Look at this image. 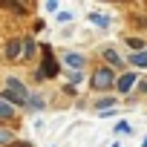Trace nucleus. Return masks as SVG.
Returning a JSON list of instances; mask_svg holds the SVG:
<instances>
[{
  "mask_svg": "<svg viewBox=\"0 0 147 147\" xmlns=\"http://www.w3.org/2000/svg\"><path fill=\"white\" fill-rule=\"evenodd\" d=\"M113 84H115L113 66H98V69L92 72V87H95V90H110Z\"/></svg>",
  "mask_w": 147,
  "mask_h": 147,
  "instance_id": "2",
  "label": "nucleus"
},
{
  "mask_svg": "<svg viewBox=\"0 0 147 147\" xmlns=\"http://www.w3.org/2000/svg\"><path fill=\"white\" fill-rule=\"evenodd\" d=\"M3 98H6L9 104H26V101H29V90L23 87V81H18V78H6Z\"/></svg>",
  "mask_w": 147,
  "mask_h": 147,
  "instance_id": "1",
  "label": "nucleus"
},
{
  "mask_svg": "<svg viewBox=\"0 0 147 147\" xmlns=\"http://www.w3.org/2000/svg\"><path fill=\"white\" fill-rule=\"evenodd\" d=\"M55 75H58V61L52 58L49 49H43V66L38 72V78H55Z\"/></svg>",
  "mask_w": 147,
  "mask_h": 147,
  "instance_id": "3",
  "label": "nucleus"
},
{
  "mask_svg": "<svg viewBox=\"0 0 147 147\" xmlns=\"http://www.w3.org/2000/svg\"><path fill=\"white\" fill-rule=\"evenodd\" d=\"M12 141H15L12 130H6V127H0V144H12Z\"/></svg>",
  "mask_w": 147,
  "mask_h": 147,
  "instance_id": "12",
  "label": "nucleus"
},
{
  "mask_svg": "<svg viewBox=\"0 0 147 147\" xmlns=\"http://www.w3.org/2000/svg\"><path fill=\"white\" fill-rule=\"evenodd\" d=\"M141 147H147V138H144V141H141Z\"/></svg>",
  "mask_w": 147,
  "mask_h": 147,
  "instance_id": "20",
  "label": "nucleus"
},
{
  "mask_svg": "<svg viewBox=\"0 0 147 147\" xmlns=\"http://www.w3.org/2000/svg\"><path fill=\"white\" fill-rule=\"evenodd\" d=\"M6 58H9V61H18V58H23V40L12 38V40L6 43Z\"/></svg>",
  "mask_w": 147,
  "mask_h": 147,
  "instance_id": "5",
  "label": "nucleus"
},
{
  "mask_svg": "<svg viewBox=\"0 0 147 147\" xmlns=\"http://www.w3.org/2000/svg\"><path fill=\"white\" fill-rule=\"evenodd\" d=\"M69 20H72V12H66V9L58 12V23H69Z\"/></svg>",
  "mask_w": 147,
  "mask_h": 147,
  "instance_id": "16",
  "label": "nucleus"
},
{
  "mask_svg": "<svg viewBox=\"0 0 147 147\" xmlns=\"http://www.w3.org/2000/svg\"><path fill=\"white\" fill-rule=\"evenodd\" d=\"M0 6H6V9H12V12H18V15H26V6H20L18 0H0Z\"/></svg>",
  "mask_w": 147,
  "mask_h": 147,
  "instance_id": "9",
  "label": "nucleus"
},
{
  "mask_svg": "<svg viewBox=\"0 0 147 147\" xmlns=\"http://www.w3.org/2000/svg\"><path fill=\"white\" fill-rule=\"evenodd\" d=\"M130 61H133V66H138V69H147V49H138V52H133V55H130Z\"/></svg>",
  "mask_w": 147,
  "mask_h": 147,
  "instance_id": "7",
  "label": "nucleus"
},
{
  "mask_svg": "<svg viewBox=\"0 0 147 147\" xmlns=\"http://www.w3.org/2000/svg\"><path fill=\"white\" fill-rule=\"evenodd\" d=\"M136 81H138L136 72H124L121 78H115V90H118V92H130V90L136 87Z\"/></svg>",
  "mask_w": 147,
  "mask_h": 147,
  "instance_id": "4",
  "label": "nucleus"
},
{
  "mask_svg": "<svg viewBox=\"0 0 147 147\" xmlns=\"http://www.w3.org/2000/svg\"><path fill=\"white\" fill-rule=\"evenodd\" d=\"M104 58H107L110 66H118V63H121V58L115 55V49H104Z\"/></svg>",
  "mask_w": 147,
  "mask_h": 147,
  "instance_id": "10",
  "label": "nucleus"
},
{
  "mask_svg": "<svg viewBox=\"0 0 147 147\" xmlns=\"http://www.w3.org/2000/svg\"><path fill=\"white\" fill-rule=\"evenodd\" d=\"M113 104H115V98H101V101L95 104V110H98V113H107V110H113Z\"/></svg>",
  "mask_w": 147,
  "mask_h": 147,
  "instance_id": "11",
  "label": "nucleus"
},
{
  "mask_svg": "<svg viewBox=\"0 0 147 147\" xmlns=\"http://www.w3.org/2000/svg\"><path fill=\"white\" fill-rule=\"evenodd\" d=\"M90 20H92V23H98V26H107V23H110V20H107V18H101V15H90Z\"/></svg>",
  "mask_w": 147,
  "mask_h": 147,
  "instance_id": "18",
  "label": "nucleus"
},
{
  "mask_svg": "<svg viewBox=\"0 0 147 147\" xmlns=\"http://www.w3.org/2000/svg\"><path fill=\"white\" fill-rule=\"evenodd\" d=\"M46 12H58V3H55V0H46Z\"/></svg>",
  "mask_w": 147,
  "mask_h": 147,
  "instance_id": "19",
  "label": "nucleus"
},
{
  "mask_svg": "<svg viewBox=\"0 0 147 147\" xmlns=\"http://www.w3.org/2000/svg\"><path fill=\"white\" fill-rule=\"evenodd\" d=\"M63 63H66V66H72V69H81L87 61H84V55H81V52H66V55H63Z\"/></svg>",
  "mask_w": 147,
  "mask_h": 147,
  "instance_id": "6",
  "label": "nucleus"
},
{
  "mask_svg": "<svg viewBox=\"0 0 147 147\" xmlns=\"http://www.w3.org/2000/svg\"><path fill=\"white\" fill-rule=\"evenodd\" d=\"M127 46H130L133 52H138V49H144V43H141L138 38H127Z\"/></svg>",
  "mask_w": 147,
  "mask_h": 147,
  "instance_id": "14",
  "label": "nucleus"
},
{
  "mask_svg": "<svg viewBox=\"0 0 147 147\" xmlns=\"http://www.w3.org/2000/svg\"><path fill=\"white\" fill-rule=\"evenodd\" d=\"M26 104H29L32 110H43V98H40V95H29V101H26Z\"/></svg>",
  "mask_w": 147,
  "mask_h": 147,
  "instance_id": "13",
  "label": "nucleus"
},
{
  "mask_svg": "<svg viewBox=\"0 0 147 147\" xmlns=\"http://www.w3.org/2000/svg\"><path fill=\"white\" fill-rule=\"evenodd\" d=\"M110 147H121V144H118V141H115V144H110Z\"/></svg>",
  "mask_w": 147,
  "mask_h": 147,
  "instance_id": "21",
  "label": "nucleus"
},
{
  "mask_svg": "<svg viewBox=\"0 0 147 147\" xmlns=\"http://www.w3.org/2000/svg\"><path fill=\"white\" fill-rule=\"evenodd\" d=\"M12 115H15V107H12V104L3 98V95H0V118H3V121H9Z\"/></svg>",
  "mask_w": 147,
  "mask_h": 147,
  "instance_id": "8",
  "label": "nucleus"
},
{
  "mask_svg": "<svg viewBox=\"0 0 147 147\" xmlns=\"http://www.w3.org/2000/svg\"><path fill=\"white\" fill-rule=\"evenodd\" d=\"M35 55V43L32 40H23V58H32Z\"/></svg>",
  "mask_w": 147,
  "mask_h": 147,
  "instance_id": "15",
  "label": "nucleus"
},
{
  "mask_svg": "<svg viewBox=\"0 0 147 147\" xmlns=\"http://www.w3.org/2000/svg\"><path fill=\"white\" fill-rule=\"evenodd\" d=\"M115 130H118V133H133V127H130V124H127L124 118H121V121L115 124Z\"/></svg>",
  "mask_w": 147,
  "mask_h": 147,
  "instance_id": "17",
  "label": "nucleus"
}]
</instances>
